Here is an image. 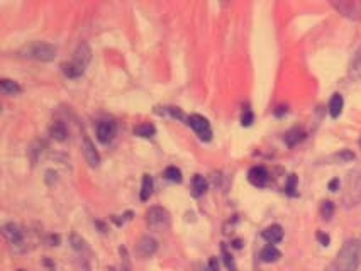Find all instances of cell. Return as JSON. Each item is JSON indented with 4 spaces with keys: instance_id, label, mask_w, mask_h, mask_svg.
Listing matches in <instances>:
<instances>
[{
    "instance_id": "4316f807",
    "label": "cell",
    "mask_w": 361,
    "mask_h": 271,
    "mask_svg": "<svg viewBox=\"0 0 361 271\" xmlns=\"http://www.w3.org/2000/svg\"><path fill=\"white\" fill-rule=\"evenodd\" d=\"M222 258H224V263H226V266H228V270H229V271H237L236 263H234V259H232L231 254H229L228 251H226V247H224V246H222Z\"/></svg>"
},
{
    "instance_id": "4fadbf2b",
    "label": "cell",
    "mask_w": 361,
    "mask_h": 271,
    "mask_svg": "<svg viewBox=\"0 0 361 271\" xmlns=\"http://www.w3.org/2000/svg\"><path fill=\"white\" fill-rule=\"evenodd\" d=\"M261 236H263V239L266 242L276 244V242H280L283 239V229L280 227L278 224H273V226L264 229V231L261 232Z\"/></svg>"
},
{
    "instance_id": "cb8c5ba5",
    "label": "cell",
    "mask_w": 361,
    "mask_h": 271,
    "mask_svg": "<svg viewBox=\"0 0 361 271\" xmlns=\"http://www.w3.org/2000/svg\"><path fill=\"white\" fill-rule=\"evenodd\" d=\"M61 68H63V73L66 75L68 78H78V76L83 75V71L78 70V68H76L73 63H65Z\"/></svg>"
},
{
    "instance_id": "7a4b0ae2",
    "label": "cell",
    "mask_w": 361,
    "mask_h": 271,
    "mask_svg": "<svg viewBox=\"0 0 361 271\" xmlns=\"http://www.w3.org/2000/svg\"><path fill=\"white\" fill-rule=\"evenodd\" d=\"M343 204L346 207H355L361 204V170H353L348 173L343 192Z\"/></svg>"
},
{
    "instance_id": "e0dca14e",
    "label": "cell",
    "mask_w": 361,
    "mask_h": 271,
    "mask_svg": "<svg viewBox=\"0 0 361 271\" xmlns=\"http://www.w3.org/2000/svg\"><path fill=\"white\" fill-rule=\"evenodd\" d=\"M349 76H351L353 80H356V82H360L361 80V48L358 49V53H356L351 66H349Z\"/></svg>"
},
{
    "instance_id": "277c9868",
    "label": "cell",
    "mask_w": 361,
    "mask_h": 271,
    "mask_svg": "<svg viewBox=\"0 0 361 271\" xmlns=\"http://www.w3.org/2000/svg\"><path fill=\"white\" fill-rule=\"evenodd\" d=\"M56 55H58V49L55 48L53 44L49 43H34L31 44L28 48V55L29 58L33 60H37V61H44V63H48V61H53L56 58Z\"/></svg>"
},
{
    "instance_id": "5b68a950",
    "label": "cell",
    "mask_w": 361,
    "mask_h": 271,
    "mask_svg": "<svg viewBox=\"0 0 361 271\" xmlns=\"http://www.w3.org/2000/svg\"><path fill=\"white\" fill-rule=\"evenodd\" d=\"M331 5L344 17L361 21V0H332Z\"/></svg>"
},
{
    "instance_id": "484cf974",
    "label": "cell",
    "mask_w": 361,
    "mask_h": 271,
    "mask_svg": "<svg viewBox=\"0 0 361 271\" xmlns=\"http://www.w3.org/2000/svg\"><path fill=\"white\" fill-rule=\"evenodd\" d=\"M332 213H334V204L332 202H329V200H326L324 204H322V207H321V215H322V219L324 220H329L332 217Z\"/></svg>"
},
{
    "instance_id": "ba28073f",
    "label": "cell",
    "mask_w": 361,
    "mask_h": 271,
    "mask_svg": "<svg viewBox=\"0 0 361 271\" xmlns=\"http://www.w3.org/2000/svg\"><path fill=\"white\" fill-rule=\"evenodd\" d=\"M158 251V241H156L155 238H151V236H144V238L139 239V242H137L136 246V253L139 258H151L153 254Z\"/></svg>"
},
{
    "instance_id": "3957f363",
    "label": "cell",
    "mask_w": 361,
    "mask_h": 271,
    "mask_svg": "<svg viewBox=\"0 0 361 271\" xmlns=\"http://www.w3.org/2000/svg\"><path fill=\"white\" fill-rule=\"evenodd\" d=\"M146 222L155 231H164L170 227V213L163 207H151L146 212Z\"/></svg>"
},
{
    "instance_id": "d6a6232c",
    "label": "cell",
    "mask_w": 361,
    "mask_h": 271,
    "mask_svg": "<svg viewBox=\"0 0 361 271\" xmlns=\"http://www.w3.org/2000/svg\"><path fill=\"white\" fill-rule=\"evenodd\" d=\"M337 188H339V180H337V178H334V180L329 181V190H331V192H336Z\"/></svg>"
},
{
    "instance_id": "2e32d148",
    "label": "cell",
    "mask_w": 361,
    "mask_h": 271,
    "mask_svg": "<svg viewBox=\"0 0 361 271\" xmlns=\"http://www.w3.org/2000/svg\"><path fill=\"white\" fill-rule=\"evenodd\" d=\"M303 137H305V132H303L300 127H294L285 134V143H287V146L294 148V146H297V144L300 143Z\"/></svg>"
},
{
    "instance_id": "9c48e42d",
    "label": "cell",
    "mask_w": 361,
    "mask_h": 271,
    "mask_svg": "<svg viewBox=\"0 0 361 271\" xmlns=\"http://www.w3.org/2000/svg\"><path fill=\"white\" fill-rule=\"evenodd\" d=\"M117 132V125L114 120H100L97 125V139L100 141L102 144H107L114 139Z\"/></svg>"
},
{
    "instance_id": "ac0fdd59",
    "label": "cell",
    "mask_w": 361,
    "mask_h": 271,
    "mask_svg": "<svg viewBox=\"0 0 361 271\" xmlns=\"http://www.w3.org/2000/svg\"><path fill=\"white\" fill-rule=\"evenodd\" d=\"M0 89H2L3 93H7V95H17L19 91H21L19 83L14 82V80H9V78L0 80Z\"/></svg>"
},
{
    "instance_id": "6da1fadb",
    "label": "cell",
    "mask_w": 361,
    "mask_h": 271,
    "mask_svg": "<svg viewBox=\"0 0 361 271\" xmlns=\"http://www.w3.org/2000/svg\"><path fill=\"white\" fill-rule=\"evenodd\" d=\"M361 265V242L358 239H349L343 244L341 251L334 259V271H356Z\"/></svg>"
},
{
    "instance_id": "836d02e7",
    "label": "cell",
    "mask_w": 361,
    "mask_h": 271,
    "mask_svg": "<svg viewBox=\"0 0 361 271\" xmlns=\"http://www.w3.org/2000/svg\"><path fill=\"white\" fill-rule=\"evenodd\" d=\"M234 247H237V249H239V247H241V241H234Z\"/></svg>"
},
{
    "instance_id": "52a82bcc",
    "label": "cell",
    "mask_w": 361,
    "mask_h": 271,
    "mask_svg": "<svg viewBox=\"0 0 361 271\" xmlns=\"http://www.w3.org/2000/svg\"><path fill=\"white\" fill-rule=\"evenodd\" d=\"M92 60V49L87 43H80L75 49V55H73V61L71 63L75 64L78 70H82L85 73V68L88 66Z\"/></svg>"
},
{
    "instance_id": "603a6c76",
    "label": "cell",
    "mask_w": 361,
    "mask_h": 271,
    "mask_svg": "<svg viewBox=\"0 0 361 271\" xmlns=\"http://www.w3.org/2000/svg\"><path fill=\"white\" fill-rule=\"evenodd\" d=\"M164 177L168 178L170 181H173V183H182V171L178 170L176 166H170V168H166L164 170Z\"/></svg>"
},
{
    "instance_id": "5bb4252c",
    "label": "cell",
    "mask_w": 361,
    "mask_h": 271,
    "mask_svg": "<svg viewBox=\"0 0 361 271\" xmlns=\"http://www.w3.org/2000/svg\"><path fill=\"white\" fill-rule=\"evenodd\" d=\"M343 107H344V100L339 93H334L331 97V102H329V114H331L332 119H337L343 112Z\"/></svg>"
},
{
    "instance_id": "7c38bea8",
    "label": "cell",
    "mask_w": 361,
    "mask_h": 271,
    "mask_svg": "<svg viewBox=\"0 0 361 271\" xmlns=\"http://www.w3.org/2000/svg\"><path fill=\"white\" fill-rule=\"evenodd\" d=\"M249 183H253L255 186H264L268 183V171L263 166H255L249 170L248 173Z\"/></svg>"
},
{
    "instance_id": "9a60e30c",
    "label": "cell",
    "mask_w": 361,
    "mask_h": 271,
    "mask_svg": "<svg viewBox=\"0 0 361 271\" xmlns=\"http://www.w3.org/2000/svg\"><path fill=\"white\" fill-rule=\"evenodd\" d=\"M260 258H261V261H263V263H275V261H278V259L282 258V253H280L275 246H271V244H270V246H266V247H263V249H261Z\"/></svg>"
},
{
    "instance_id": "d4e9b609",
    "label": "cell",
    "mask_w": 361,
    "mask_h": 271,
    "mask_svg": "<svg viewBox=\"0 0 361 271\" xmlns=\"http://www.w3.org/2000/svg\"><path fill=\"white\" fill-rule=\"evenodd\" d=\"M331 159H334V161H337V163H348V161H353V159H355V152L343 150L341 152H336Z\"/></svg>"
},
{
    "instance_id": "30bf717a",
    "label": "cell",
    "mask_w": 361,
    "mask_h": 271,
    "mask_svg": "<svg viewBox=\"0 0 361 271\" xmlns=\"http://www.w3.org/2000/svg\"><path fill=\"white\" fill-rule=\"evenodd\" d=\"M83 154H85V159L88 163V166L92 168H97L100 165V156H98V151L95 150V144L90 141L88 136H83Z\"/></svg>"
},
{
    "instance_id": "f1b7e54d",
    "label": "cell",
    "mask_w": 361,
    "mask_h": 271,
    "mask_svg": "<svg viewBox=\"0 0 361 271\" xmlns=\"http://www.w3.org/2000/svg\"><path fill=\"white\" fill-rule=\"evenodd\" d=\"M253 120H255V116H253V112L249 109L244 110L243 117H241V124L244 125V127H249V125L253 124Z\"/></svg>"
},
{
    "instance_id": "7402d4cb",
    "label": "cell",
    "mask_w": 361,
    "mask_h": 271,
    "mask_svg": "<svg viewBox=\"0 0 361 271\" xmlns=\"http://www.w3.org/2000/svg\"><path fill=\"white\" fill-rule=\"evenodd\" d=\"M134 134L139 136V137H153L156 134V127L149 122L146 124H139L137 127H134Z\"/></svg>"
},
{
    "instance_id": "ffe728a7",
    "label": "cell",
    "mask_w": 361,
    "mask_h": 271,
    "mask_svg": "<svg viewBox=\"0 0 361 271\" xmlns=\"http://www.w3.org/2000/svg\"><path fill=\"white\" fill-rule=\"evenodd\" d=\"M153 195V178L149 175H144L143 177V185H141V200L146 202L149 200V197Z\"/></svg>"
},
{
    "instance_id": "1f68e13d",
    "label": "cell",
    "mask_w": 361,
    "mask_h": 271,
    "mask_svg": "<svg viewBox=\"0 0 361 271\" xmlns=\"http://www.w3.org/2000/svg\"><path fill=\"white\" fill-rule=\"evenodd\" d=\"M317 238H319V241L322 242V246H329V236L328 234H324V232H319Z\"/></svg>"
},
{
    "instance_id": "f546056e",
    "label": "cell",
    "mask_w": 361,
    "mask_h": 271,
    "mask_svg": "<svg viewBox=\"0 0 361 271\" xmlns=\"http://www.w3.org/2000/svg\"><path fill=\"white\" fill-rule=\"evenodd\" d=\"M71 244L76 251H83L85 249V241L82 238H78L76 234H71Z\"/></svg>"
},
{
    "instance_id": "e575fe53",
    "label": "cell",
    "mask_w": 361,
    "mask_h": 271,
    "mask_svg": "<svg viewBox=\"0 0 361 271\" xmlns=\"http://www.w3.org/2000/svg\"><path fill=\"white\" fill-rule=\"evenodd\" d=\"M17 271H26V270H17Z\"/></svg>"
},
{
    "instance_id": "8fae6325",
    "label": "cell",
    "mask_w": 361,
    "mask_h": 271,
    "mask_svg": "<svg viewBox=\"0 0 361 271\" xmlns=\"http://www.w3.org/2000/svg\"><path fill=\"white\" fill-rule=\"evenodd\" d=\"M3 236L7 238V241H9L12 246H21L22 242H24V234H22V231H21V227L17 226V224H14V222H9V224H5L3 226Z\"/></svg>"
},
{
    "instance_id": "44dd1931",
    "label": "cell",
    "mask_w": 361,
    "mask_h": 271,
    "mask_svg": "<svg viewBox=\"0 0 361 271\" xmlns=\"http://www.w3.org/2000/svg\"><path fill=\"white\" fill-rule=\"evenodd\" d=\"M49 132H51V136L55 137L56 141H65V139H66V136H68L66 127H65V124H63V122H60V120H56L55 124L51 125Z\"/></svg>"
},
{
    "instance_id": "d6986e66",
    "label": "cell",
    "mask_w": 361,
    "mask_h": 271,
    "mask_svg": "<svg viewBox=\"0 0 361 271\" xmlns=\"http://www.w3.org/2000/svg\"><path fill=\"white\" fill-rule=\"evenodd\" d=\"M192 186H194V195L200 197L207 190V180L202 177V175H195L194 180H192Z\"/></svg>"
},
{
    "instance_id": "83f0119b",
    "label": "cell",
    "mask_w": 361,
    "mask_h": 271,
    "mask_svg": "<svg viewBox=\"0 0 361 271\" xmlns=\"http://www.w3.org/2000/svg\"><path fill=\"white\" fill-rule=\"evenodd\" d=\"M285 190H287L289 195H295V190H297V175H290Z\"/></svg>"
},
{
    "instance_id": "4dcf8cb0",
    "label": "cell",
    "mask_w": 361,
    "mask_h": 271,
    "mask_svg": "<svg viewBox=\"0 0 361 271\" xmlns=\"http://www.w3.org/2000/svg\"><path fill=\"white\" fill-rule=\"evenodd\" d=\"M205 271H219V261H217V258H210V261H209V265H207Z\"/></svg>"
},
{
    "instance_id": "8992f818",
    "label": "cell",
    "mask_w": 361,
    "mask_h": 271,
    "mask_svg": "<svg viewBox=\"0 0 361 271\" xmlns=\"http://www.w3.org/2000/svg\"><path fill=\"white\" fill-rule=\"evenodd\" d=\"M187 124L190 125V127L194 129L195 132H197V136L200 137L202 141L209 143V141L212 139V129H210V124H209V120H207L205 117L194 114V116L188 117V122H187Z\"/></svg>"
}]
</instances>
